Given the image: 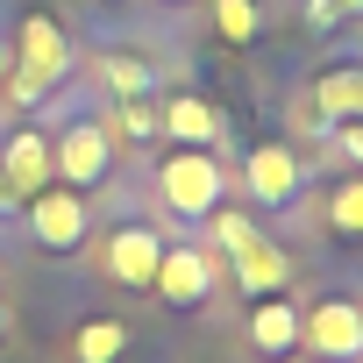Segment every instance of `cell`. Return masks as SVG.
Wrapping results in <instances>:
<instances>
[{
    "label": "cell",
    "instance_id": "1",
    "mask_svg": "<svg viewBox=\"0 0 363 363\" xmlns=\"http://www.w3.org/2000/svg\"><path fill=\"white\" fill-rule=\"evenodd\" d=\"M65 72H72V43H65L57 15L29 8V15L15 22V43H8V86H0V93H8L15 107H36L43 93L65 86Z\"/></svg>",
    "mask_w": 363,
    "mask_h": 363
},
{
    "label": "cell",
    "instance_id": "2",
    "mask_svg": "<svg viewBox=\"0 0 363 363\" xmlns=\"http://www.w3.org/2000/svg\"><path fill=\"white\" fill-rule=\"evenodd\" d=\"M221 200H228V171H221V157H214V150H186V143H171V157L157 164V207H164L171 221L200 228Z\"/></svg>",
    "mask_w": 363,
    "mask_h": 363
},
{
    "label": "cell",
    "instance_id": "3",
    "mask_svg": "<svg viewBox=\"0 0 363 363\" xmlns=\"http://www.w3.org/2000/svg\"><path fill=\"white\" fill-rule=\"evenodd\" d=\"M15 214H22V235H29L43 257H79L86 235H93V207H86V193L57 186V178H50L43 193H29Z\"/></svg>",
    "mask_w": 363,
    "mask_h": 363
},
{
    "label": "cell",
    "instance_id": "4",
    "mask_svg": "<svg viewBox=\"0 0 363 363\" xmlns=\"http://www.w3.org/2000/svg\"><path fill=\"white\" fill-rule=\"evenodd\" d=\"M107 171H114V128L107 121L79 114V121H65L50 135V178H57V186L93 193V186H107Z\"/></svg>",
    "mask_w": 363,
    "mask_h": 363
},
{
    "label": "cell",
    "instance_id": "5",
    "mask_svg": "<svg viewBox=\"0 0 363 363\" xmlns=\"http://www.w3.org/2000/svg\"><path fill=\"white\" fill-rule=\"evenodd\" d=\"M214 292H221V264H214L207 242H164L157 278H150V299H164L171 313H200Z\"/></svg>",
    "mask_w": 363,
    "mask_h": 363
},
{
    "label": "cell",
    "instance_id": "6",
    "mask_svg": "<svg viewBox=\"0 0 363 363\" xmlns=\"http://www.w3.org/2000/svg\"><path fill=\"white\" fill-rule=\"evenodd\" d=\"M299 356L313 363H363V306L349 292H328L299 313Z\"/></svg>",
    "mask_w": 363,
    "mask_h": 363
},
{
    "label": "cell",
    "instance_id": "7",
    "mask_svg": "<svg viewBox=\"0 0 363 363\" xmlns=\"http://www.w3.org/2000/svg\"><path fill=\"white\" fill-rule=\"evenodd\" d=\"M242 186H250L257 207L285 214V207L306 193V164H299L292 143H250V157H242Z\"/></svg>",
    "mask_w": 363,
    "mask_h": 363
},
{
    "label": "cell",
    "instance_id": "8",
    "mask_svg": "<svg viewBox=\"0 0 363 363\" xmlns=\"http://www.w3.org/2000/svg\"><path fill=\"white\" fill-rule=\"evenodd\" d=\"M157 257H164V235H157L150 221H121V228L107 235V250H100V264H107V278H114L121 292H150Z\"/></svg>",
    "mask_w": 363,
    "mask_h": 363
},
{
    "label": "cell",
    "instance_id": "9",
    "mask_svg": "<svg viewBox=\"0 0 363 363\" xmlns=\"http://www.w3.org/2000/svg\"><path fill=\"white\" fill-rule=\"evenodd\" d=\"M157 135L186 143V150H214V143H228V114L200 93H171V100H157Z\"/></svg>",
    "mask_w": 363,
    "mask_h": 363
},
{
    "label": "cell",
    "instance_id": "10",
    "mask_svg": "<svg viewBox=\"0 0 363 363\" xmlns=\"http://www.w3.org/2000/svg\"><path fill=\"white\" fill-rule=\"evenodd\" d=\"M242 335H250V349H257L264 363L299 356V306H292V292H264V299H250Z\"/></svg>",
    "mask_w": 363,
    "mask_h": 363
},
{
    "label": "cell",
    "instance_id": "11",
    "mask_svg": "<svg viewBox=\"0 0 363 363\" xmlns=\"http://www.w3.org/2000/svg\"><path fill=\"white\" fill-rule=\"evenodd\" d=\"M0 171H8L15 200L43 193V186H50V135H43L36 121H15L8 135H0Z\"/></svg>",
    "mask_w": 363,
    "mask_h": 363
},
{
    "label": "cell",
    "instance_id": "12",
    "mask_svg": "<svg viewBox=\"0 0 363 363\" xmlns=\"http://www.w3.org/2000/svg\"><path fill=\"white\" fill-rule=\"evenodd\" d=\"M228 278H235V292L264 299V292H285V285H292V257H285L271 235H257V242H242V250L228 257Z\"/></svg>",
    "mask_w": 363,
    "mask_h": 363
},
{
    "label": "cell",
    "instance_id": "13",
    "mask_svg": "<svg viewBox=\"0 0 363 363\" xmlns=\"http://www.w3.org/2000/svg\"><path fill=\"white\" fill-rule=\"evenodd\" d=\"M313 114H320V121H363V57L328 65V72L313 79Z\"/></svg>",
    "mask_w": 363,
    "mask_h": 363
},
{
    "label": "cell",
    "instance_id": "14",
    "mask_svg": "<svg viewBox=\"0 0 363 363\" xmlns=\"http://www.w3.org/2000/svg\"><path fill=\"white\" fill-rule=\"evenodd\" d=\"M121 356H128V320L93 313L72 328V363H121Z\"/></svg>",
    "mask_w": 363,
    "mask_h": 363
},
{
    "label": "cell",
    "instance_id": "15",
    "mask_svg": "<svg viewBox=\"0 0 363 363\" xmlns=\"http://www.w3.org/2000/svg\"><path fill=\"white\" fill-rule=\"evenodd\" d=\"M328 228L342 242H363V171L356 178H335V193H328Z\"/></svg>",
    "mask_w": 363,
    "mask_h": 363
},
{
    "label": "cell",
    "instance_id": "16",
    "mask_svg": "<svg viewBox=\"0 0 363 363\" xmlns=\"http://www.w3.org/2000/svg\"><path fill=\"white\" fill-rule=\"evenodd\" d=\"M200 228H207V242H214L221 257H235L242 242H257V235H264V228H257V221H250L242 207H228V200H221V207H214V214H207Z\"/></svg>",
    "mask_w": 363,
    "mask_h": 363
},
{
    "label": "cell",
    "instance_id": "17",
    "mask_svg": "<svg viewBox=\"0 0 363 363\" xmlns=\"http://www.w3.org/2000/svg\"><path fill=\"white\" fill-rule=\"evenodd\" d=\"M100 86H107L114 100H135V93H150V65L128 57V50H107V57H100Z\"/></svg>",
    "mask_w": 363,
    "mask_h": 363
},
{
    "label": "cell",
    "instance_id": "18",
    "mask_svg": "<svg viewBox=\"0 0 363 363\" xmlns=\"http://www.w3.org/2000/svg\"><path fill=\"white\" fill-rule=\"evenodd\" d=\"M214 29H221L228 43H257L264 15H257V0H214Z\"/></svg>",
    "mask_w": 363,
    "mask_h": 363
},
{
    "label": "cell",
    "instance_id": "19",
    "mask_svg": "<svg viewBox=\"0 0 363 363\" xmlns=\"http://www.w3.org/2000/svg\"><path fill=\"white\" fill-rule=\"evenodd\" d=\"M114 121H121V135H128V143H157V100H150V93L114 100Z\"/></svg>",
    "mask_w": 363,
    "mask_h": 363
},
{
    "label": "cell",
    "instance_id": "20",
    "mask_svg": "<svg viewBox=\"0 0 363 363\" xmlns=\"http://www.w3.org/2000/svg\"><path fill=\"white\" fill-rule=\"evenodd\" d=\"M306 36H328V29H342V15H335V0H306Z\"/></svg>",
    "mask_w": 363,
    "mask_h": 363
},
{
    "label": "cell",
    "instance_id": "21",
    "mask_svg": "<svg viewBox=\"0 0 363 363\" xmlns=\"http://www.w3.org/2000/svg\"><path fill=\"white\" fill-rule=\"evenodd\" d=\"M342 157L363 171V121H342Z\"/></svg>",
    "mask_w": 363,
    "mask_h": 363
},
{
    "label": "cell",
    "instance_id": "22",
    "mask_svg": "<svg viewBox=\"0 0 363 363\" xmlns=\"http://www.w3.org/2000/svg\"><path fill=\"white\" fill-rule=\"evenodd\" d=\"M22 200H15V186H8V171H0V214H15Z\"/></svg>",
    "mask_w": 363,
    "mask_h": 363
},
{
    "label": "cell",
    "instance_id": "23",
    "mask_svg": "<svg viewBox=\"0 0 363 363\" xmlns=\"http://www.w3.org/2000/svg\"><path fill=\"white\" fill-rule=\"evenodd\" d=\"M335 15H342V22H356V15H363V0H335Z\"/></svg>",
    "mask_w": 363,
    "mask_h": 363
},
{
    "label": "cell",
    "instance_id": "24",
    "mask_svg": "<svg viewBox=\"0 0 363 363\" xmlns=\"http://www.w3.org/2000/svg\"><path fill=\"white\" fill-rule=\"evenodd\" d=\"M15 335V313H8V299H0V342H8Z\"/></svg>",
    "mask_w": 363,
    "mask_h": 363
},
{
    "label": "cell",
    "instance_id": "25",
    "mask_svg": "<svg viewBox=\"0 0 363 363\" xmlns=\"http://www.w3.org/2000/svg\"><path fill=\"white\" fill-rule=\"evenodd\" d=\"M0 86H8V43H0Z\"/></svg>",
    "mask_w": 363,
    "mask_h": 363
},
{
    "label": "cell",
    "instance_id": "26",
    "mask_svg": "<svg viewBox=\"0 0 363 363\" xmlns=\"http://www.w3.org/2000/svg\"><path fill=\"white\" fill-rule=\"evenodd\" d=\"M285 363H306V356H285Z\"/></svg>",
    "mask_w": 363,
    "mask_h": 363
}]
</instances>
